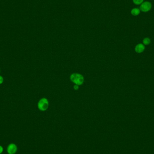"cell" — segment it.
<instances>
[{
	"label": "cell",
	"instance_id": "cell-1",
	"mask_svg": "<svg viewBox=\"0 0 154 154\" xmlns=\"http://www.w3.org/2000/svg\"><path fill=\"white\" fill-rule=\"evenodd\" d=\"M71 81L78 85H80L84 83V78L83 75L77 73H74L70 77Z\"/></svg>",
	"mask_w": 154,
	"mask_h": 154
},
{
	"label": "cell",
	"instance_id": "cell-2",
	"mask_svg": "<svg viewBox=\"0 0 154 154\" xmlns=\"http://www.w3.org/2000/svg\"><path fill=\"white\" fill-rule=\"evenodd\" d=\"M37 106L39 109L41 111H45L48 109L49 106V102L47 99L43 98L39 101Z\"/></svg>",
	"mask_w": 154,
	"mask_h": 154
},
{
	"label": "cell",
	"instance_id": "cell-3",
	"mask_svg": "<svg viewBox=\"0 0 154 154\" xmlns=\"http://www.w3.org/2000/svg\"><path fill=\"white\" fill-rule=\"evenodd\" d=\"M151 3L149 2H145L142 3L141 4L140 10L143 12H147L151 10Z\"/></svg>",
	"mask_w": 154,
	"mask_h": 154
},
{
	"label": "cell",
	"instance_id": "cell-4",
	"mask_svg": "<svg viewBox=\"0 0 154 154\" xmlns=\"http://www.w3.org/2000/svg\"><path fill=\"white\" fill-rule=\"evenodd\" d=\"M18 148L15 144L11 143L7 148V151L9 154H15L17 152Z\"/></svg>",
	"mask_w": 154,
	"mask_h": 154
},
{
	"label": "cell",
	"instance_id": "cell-5",
	"mask_svg": "<svg viewBox=\"0 0 154 154\" xmlns=\"http://www.w3.org/2000/svg\"><path fill=\"white\" fill-rule=\"evenodd\" d=\"M145 49V47L143 45L140 44H138V45H137L135 48V50L138 53H141L142 52V51H143Z\"/></svg>",
	"mask_w": 154,
	"mask_h": 154
},
{
	"label": "cell",
	"instance_id": "cell-6",
	"mask_svg": "<svg viewBox=\"0 0 154 154\" xmlns=\"http://www.w3.org/2000/svg\"><path fill=\"white\" fill-rule=\"evenodd\" d=\"M140 9L137 8H133L131 11V13L132 15L133 16H137L139 15L140 13Z\"/></svg>",
	"mask_w": 154,
	"mask_h": 154
},
{
	"label": "cell",
	"instance_id": "cell-7",
	"mask_svg": "<svg viewBox=\"0 0 154 154\" xmlns=\"http://www.w3.org/2000/svg\"><path fill=\"white\" fill-rule=\"evenodd\" d=\"M133 2L136 5H139L141 4L143 2L144 0H133Z\"/></svg>",
	"mask_w": 154,
	"mask_h": 154
},
{
	"label": "cell",
	"instance_id": "cell-8",
	"mask_svg": "<svg viewBox=\"0 0 154 154\" xmlns=\"http://www.w3.org/2000/svg\"><path fill=\"white\" fill-rule=\"evenodd\" d=\"M150 42V39L149 38H145L143 40V43L145 45H148Z\"/></svg>",
	"mask_w": 154,
	"mask_h": 154
},
{
	"label": "cell",
	"instance_id": "cell-9",
	"mask_svg": "<svg viewBox=\"0 0 154 154\" xmlns=\"http://www.w3.org/2000/svg\"><path fill=\"white\" fill-rule=\"evenodd\" d=\"M3 81H4L3 78L0 75V84H2L3 83Z\"/></svg>",
	"mask_w": 154,
	"mask_h": 154
},
{
	"label": "cell",
	"instance_id": "cell-10",
	"mask_svg": "<svg viewBox=\"0 0 154 154\" xmlns=\"http://www.w3.org/2000/svg\"><path fill=\"white\" fill-rule=\"evenodd\" d=\"M73 88H74V89L75 90H78V89H79V85L75 84V85L74 86Z\"/></svg>",
	"mask_w": 154,
	"mask_h": 154
},
{
	"label": "cell",
	"instance_id": "cell-11",
	"mask_svg": "<svg viewBox=\"0 0 154 154\" xmlns=\"http://www.w3.org/2000/svg\"><path fill=\"white\" fill-rule=\"evenodd\" d=\"M3 151V148L2 145H0V154H2Z\"/></svg>",
	"mask_w": 154,
	"mask_h": 154
}]
</instances>
